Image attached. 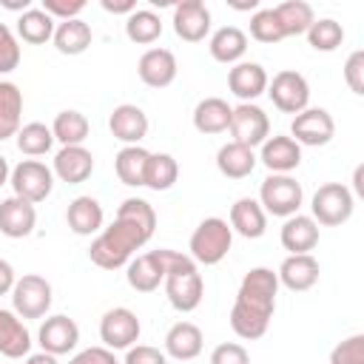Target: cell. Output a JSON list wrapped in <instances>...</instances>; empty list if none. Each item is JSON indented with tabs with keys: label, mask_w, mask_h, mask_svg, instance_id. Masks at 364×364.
Wrapping results in <instances>:
<instances>
[{
	"label": "cell",
	"mask_w": 364,
	"mask_h": 364,
	"mask_svg": "<svg viewBox=\"0 0 364 364\" xmlns=\"http://www.w3.org/2000/svg\"><path fill=\"white\" fill-rule=\"evenodd\" d=\"M154 228H156V210L151 208V202L139 196H128L117 208L114 222L94 236L88 247V259L102 270H119L134 259L139 247L148 245Z\"/></svg>",
	"instance_id": "6da1fadb"
},
{
	"label": "cell",
	"mask_w": 364,
	"mask_h": 364,
	"mask_svg": "<svg viewBox=\"0 0 364 364\" xmlns=\"http://www.w3.org/2000/svg\"><path fill=\"white\" fill-rule=\"evenodd\" d=\"M279 296V276L270 267H250L236 290V301L230 307V330L245 338L256 341L267 333Z\"/></svg>",
	"instance_id": "7a4b0ae2"
},
{
	"label": "cell",
	"mask_w": 364,
	"mask_h": 364,
	"mask_svg": "<svg viewBox=\"0 0 364 364\" xmlns=\"http://www.w3.org/2000/svg\"><path fill=\"white\" fill-rule=\"evenodd\" d=\"M162 284H165V296H168V301H171L173 310H179V313H193V310L202 304L205 282H202L199 264H196L188 253L173 250Z\"/></svg>",
	"instance_id": "3957f363"
},
{
	"label": "cell",
	"mask_w": 364,
	"mask_h": 364,
	"mask_svg": "<svg viewBox=\"0 0 364 364\" xmlns=\"http://www.w3.org/2000/svg\"><path fill=\"white\" fill-rule=\"evenodd\" d=\"M233 245V230L228 225V219H219V216H208L196 225V230L191 233V242H188V256L196 262V264H219L228 250Z\"/></svg>",
	"instance_id": "277c9868"
},
{
	"label": "cell",
	"mask_w": 364,
	"mask_h": 364,
	"mask_svg": "<svg viewBox=\"0 0 364 364\" xmlns=\"http://www.w3.org/2000/svg\"><path fill=\"white\" fill-rule=\"evenodd\" d=\"M353 210H355V196L344 182H324L310 199V216L321 228H338L350 222Z\"/></svg>",
	"instance_id": "5b68a950"
},
{
	"label": "cell",
	"mask_w": 364,
	"mask_h": 364,
	"mask_svg": "<svg viewBox=\"0 0 364 364\" xmlns=\"http://www.w3.org/2000/svg\"><path fill=\"white\" fill-rule=\"evenodd\" d=\"M304 202V191H301V182H296L290 173H270L264 176V182L259 185V205L264 213L270 216H293L299 213Z\"/></svg>",
	"instance_id": "8992f818"
},
{
	"label": "cell",
	"mask_w": 364,
	"mask_h": 364,
	"mask_svg": "<svg viewBox=\"0 0 364 364\" xmlns=\"http://www.w3.org/2000/svg\"><path fill=\"white\" fill-rule=\"evenodd\" d=\"M54 290L46 276L23 273L11 287V310L20 318H43L51 310Z\"/></svg>",
	"instance_id": "52a82bcc"
},
{
	"label": "cell",
	"mask_w": 364,
	"mask_h": 364,
	"mask_svg": "<svg viewBox=\"0 0 364 364\" xmlns=\"http://www.w3.org/2000/svg\"><path fill=\"white\" fill-rule=\"evenodd\" d=\"M9 185H11V196H20L31 205L43 202L51 196L54 191V173L46 162L40 159H23L11 168V176H9Z\"/></svg>",
	"instance_id": "ba28073f"
},
{
	"label": "cell",
	"mask_w": 364,
	"mask_h": 364,
	"mask_svg": "<svg viewBox=\"0 0 364 364\" xmlns=\"http://www.w3.org/2000/svg\"><path fill=\"white\" fill-rule=\"evenodd\" d=\"M270 102L282 111V114H299L304 108H310V82L304 80V74L293 71V68H284L279 74H273V80L267 82V91Z\"/></svg>",
	"instance_id": "9c48e42d"
},
{
	"label": "cell",
	"mask_w": 364,
	"mask_h": 364,
	"mask_svg": "<svg viewBox=\"0 0 364 364\" xmlns=\"http://www.w3.org/2000/svg\"><path fill=\"white\" fill-rule=\"evenodd\" d=\"M139 333H142V324H139L136 313L128 307H111L100 318V338H102V347H108V350L134 347L139 341Z\"/></svg>",
	"instance_id": "30bf717a"
},
{
	"label": "cell",
	"mask_w": 364,
	"mask_h": 364,
	"mask_svg": "<svg viewBox=\"0 0 364 364\" xmlns=\"http://www.w3.org/2000/svg\"><path fill=\"white\" fill-rule=\"evenodd\" d=\"M230 136L239 145L256 148L270 136V117L256 102H239L230 114Z\"/></svg>",
	"instance_id": "8fae6325"
},
{
	"label": "cell",
	"mask_w": 364,
	"mask_h": 364,
	"mask_svg": "<svg viewBox=\"0 0 364 364\" xmlns=\"http://www.w3.org/2000/svg\"><path fill=\"white\" fill-rule=\"evenodd\" d=\"M290 136L299 145L318 148V145H327L336 136V122H333V117H330L327 108H304V111H299L293 117Z\"/></svg>",
	"instance_id": "7c38bea8"
},
{
	"label": "cell",
	"mask_w": 364,
	"mask_h": 364,
	"mask_svg": "<svg viewBox=\"0 0 364 364\" xmlns=\"http://www.w3.org/2000/svg\"><path fill=\"white\" fill-rule=\"evenodd\" d=\"M37 344L43 353L51 355H68L77 350L80 344V327L74 318L57 313V316H46V321L37 330Z\"/></svg>",
	"instance_id": "4fadbf2b"
},
{
	"label": "cell",
	"mask_w": 364,
	"mask_h": 364,
	"mask_svg": "<svg viewBox=\"0 0 364 364\" xmlns=\"http://www.w3.org/2000/svg\"><path fill=\"white\" fill-rule=\"evenodd\" d=\"M173 34L185 43H202L210 34V9L202 0L173 3Z\"/></svg>",
	"instance_id": "5bb4252c"
},
{
	"label": "cell",
	"mask_w": 364,
	"mask_h": 364,
	"mask_svg": "<svg viewBox=\"0 0 364 364\" xmlns=\"http://www.w3.org/2000/svg\"><path fill=\"white\" fill-rule=\"evenodd\" d=\"M259 162L270 171V173H293L301 165V145L293 142V136L284 134H273L259 145Z\"/></svg>",
	"instance_id": "9a60e30c"
},
{
	"label": "cell",
	"mask_w": 364,
	"mask_h": 364,
	"mask_svg": "<svg viewBox=\"0 0 364 364\" xmlns=\"http://www.w3.org/2000/svg\"><path fill=\"white\" fill-rule=\"evenodd\" d=\"M51 173H54L60 182L80 185V182H85V179L94 173V154H91L85 145H65V148H60V151L54 154Z\"/></svg>",
	"instance_id": "2e32d148"
},
{
	"label": "cell",
	"mask_w": 364,
	"mask_h": 364,
	"mask_svg": "<svg viewBox=\"0 0 364 364\" xmlns=\"http://www.w3.org/2000/svg\"><path fill=\"white\" fill-rule=\"evenodd\" d=\"M318 273H321V267H318V259L313 253H290L276 270L279 287H287L293 293L310 290L318 282Z\"/></svg>",
	"instance_id": "e0dca14e"
},
{
	"label": "cell",
	"mask_w": 364,
	"mask_h": 364,
	"mask_svg": "<svg viewBox=\"0 0 364 364\" xmlns=\"http://www.w3.org/2000/svg\"><path fill=\"white\" fill-rule=\"evenodd\" d=\"M176 71H179V65H176L173 51L159 48V46L148 48L136 63V74L148 88H168L176 80Z\"/></svg>",
	"instance_id": "ac0fdd59"
},
{
	"label": "cell",
	"mask_w": 364,
	"mask_h": 364,
	"mask_svg": "<svg viewBox=\"0 0 364 364\" xmlns=\"http://www.w3.org/2000/svg\"><path fill=\"white\" fill-rule=\"evenodd\" d=\"M267 82H270V77L262 63L242 60V63L230 65V71H228V88L242 102H253L256 97H262L267 91Z\"/></svg>",
	"instance_id": "d6986e66"
},
{
	"label": "cell",
	"mask_w": 364,
	"mask_h": 364,
	"mask_svg": "<svg viewBox=\"0 0 364 364\" xmlns=\"http://www.w3.org/2000/svg\"><path fill=\"white\" fill-rule=\"evenodd\" d=\"M148 114L134 105V102H122L111 111L108 117V128L114 134V139H119L122 145H139L148 136Z\"/></svg>",
	"instance_id": "ffe728a7"
},
{
	"label": "cell",
	"mask_w": 364,
	"mask_h": 364,
	"mask_svg": "<svg viewBox=\"0 0 364 364\" xmlns=\"http://www.w3.org/2000/svg\"><path fill=\"white\" fill-rule=\"evenodd\" d=\"M37 228V208L20 196L0 202V233L9 239H26Z\"/></svg>",
	"instance_id": "44dd1931"
},
{
	"label": "cell",
	"mask_w": 364,
	"mask_h": 364,
	"mask_svg": "<svg viewBox=\"0 0 364 364\" xmlns=\"http://www.w3.org/2000/svg\"><path fill=\"white\" fill-rule=\"evenodd\" d=\"M125 270H128L125 279L136 293H154L165 282V264H162V253L159 250L139 253L136 259H131L125 264Z\"/></svg>",
	"instance_id": "7402d4cb"
},
{
	"label": "cell",
	"mask_w": 364,
	"mask_h": 364,
	"mask_svg": "<svg viewBox=\"0 0 364 364\" xmlns=\"http://www.w3.org/2000/svg\"><path fill=\"white\" fill-rule=\"evenodd\" d=\"M228 225H230L233 233H239V236H245V239H259V236H264V230H267V213L262 210L259 199L242 196V199H236V202L230 205V219H228Z\"/></svg>",
	"instance_id": "603a6c76"
},
{
	"label": "cell",
	"mask_w": 364,
	"mask_h": 364,
	"mask_svg": "<svg viewBox=\"0 0 364 364\" xmlns=\"http://www.w3.org/2000/svg\"><path fill=\"white\" fill-rule=\"evenodd\" d=\"M279 242L290 253H310L318 245V225L307 213H293L279 230Z\"/></svg>",
	"instance_id": "cb8c5ba5"
},
{
	"label": "cell",
	"mask_w": 364,
	"mask_h": 364,
	"mask_svg": "<svg viewBox=\"0 0 364 364\" xmlns=\"http://www.w3.org/2000/svg\"><path fill=\"white\" fill-rule=\"evenodd\" d=\"M202 330L193 324V321H176L168 333H165V355L168 358H176L179 364L185 361H193L199 353H202Z\"/></svg>",
	"instance_id": "d4e9b609"
},
{
	"label": "cell",
	"mask_w": 364,
	"mask_h": 364,
	"mask_svg": "<svg viewBox=\"0 0 364 364\" xmlns=\"http://www.w3.org/2000/svg\"><path fill=\"white\" fill-rule=\"evenodd\" d=\"M31 353V333L14 310L0 307V355L26 358Z\"/></svg>",
	"instance_id": "484cf974"
},
{
	"label": "cell",
	"mask_w": 364,
	"mask_h": 364,
	"mask_svg": "<svg viewBox=\"0 0 364 364\" xmlns=\"http://www.w3.org/2000/svg\"><path fill=\"white\" fill-rule=\"evenodd\" d=\"M65 222L77 236H97L105 225V213L94 196H77L65 210Z\"/></svg>",
	"instance_id": "4316f807"
},
{
	"label": "cell",
	"mask_w": 364,
	"mask_h": 364,
	"mask_svg": "<svg viewBox=\"0 0 364 364\" xmlns=\"http://www.w3.org/2000/svg\"><path fill=\"white\" fill-rule=\"evenodd\" d=\"M208 51H210V57L216 63L236 65V63H242V57L247 51V34L239 26H222V28H216L210 34Z\"/></svg>",
	"instance_id": "83f0119b"
},
{
	"label": "cell",
	"mask_w": 364,
	"mask_h": 364,
	"mask_svg": "<svg viewBox=\"0 0 364 364\" xmlns=\"http://www.w3.org/2000/svg\"><path fill=\"white\" fill-rule=\"evenodd\" d=\"M230 114H233V105H228V100L205 97L193 108V128L199 134H225L230 128Z\"/></svg>",
	"instance_id": "f1b7e54d"
},
{
	"label": "cell",
	"mask_w": 364,
	"mask_h": 364,
	"mask_svg": "<svg viewBox=\"0 0 364 364\" xmlns=\"http://www.w3.org/2000/svg\"><path fill=\"white\" fill-rule=\"evenodd\" d=\"M91 40H94V31H91V26H88L82 17L57 23V26H54V37H51L54 48H57L60 54H68V57H77V54L88 51Z\"/></svg>",
	"instance_id": "f546056e"
},
{
	"label": "cell",
	"mask_w": 364,
	"mask_h": 364,
	"mask_svg": "<svg viewBox=\"0 0 364 364\" xmlns=\"http://www.w3.org/2000/svg\"><path fill=\"white\" fill-rule=\"evenodd\" d=\"M256 154H253V148H247V145H239V142H225L219 151H216V168H219V173L222 176H228V179H245V176H250L253 173V168H256Z\"/></svg>",
	"instance_id": "4dcf8cb0"
},
{
	"label": "cell",
	"mask_w": 364,
	"mask_h": 364,
	"mask_svg": "<svg viewBox=\"0 0 364 364\" xmlns=\"http://www.w3.org/2000/svg\"><path fill=\"white\" fill-rule=\"evenodd\" d=\"M23 125V91L11 80H0V142L17 136Z\"/></svg>",
	"instance_id": "1f68e13d"
},
{
	"label": "cell",
	"mask_w": 364,
	"mask_h": 364,
	"mask_svg": "<svg viewBox=\"0 0 364 364\" xmlns=\"http://www.w3.org/2000/svg\"><path fill=\"white\" fill-rule=\"evenodd\" d=\"M148 156H151V151H145L142 145H125V148H119V154L114 156L117 179H119L122 185H128V188H139V185H145Z\"/></svg>",
	"instance_id": "d6a6232c"
},
{
	"label": "cell",
	"mask_w": 364,
	"mask_h": 364,
	"mask_svg": "<svg viewBox=\"0 0 364 364\" xmlns=\"http://www.w3.org/2000/svg\"><path fill=\"white\" fill-rule=\"evenodd\" d=\"M54 17H48L40 6H31L17 17V37L28 46H46L54 37Z\"/></svg>",
	"instance_id": "836d02e7"
},
{
	"label": "cell",
	"mask_w": 364,
	"mask_h": 364,
	"mask_svg": "<svg viewBox=\"0 0 364 364\" xmlns=\"http://www.w3.org/2000/svg\"><path fill=\"white\" fill-rule=\"evenodd\" d=\"M88 131H91V122L82 111H74V108H65L54 117L51 122V134H54V142H60L63 148L65 145H82L88 139Z\"/></svg>",
	"instance_id": "e575fe53"
},
{
	"label": "cell",
	"mask_w": 364,
	"mask_h": 364,
	"mask_svg": "<svg viewBox=\"0 0 364 364\" xmlns=\"http://www.w3.org/2000/svg\"><path fill=\"white\" fill-rule=\"evenodd\" d=\"M125 37L136 46H151L162 37V17L154 9H136L125 17Z\"/></svg>",
	"instance_id": "d590c367"
},
{
	"label": "cell",
	"mask_w": 364,
	"mask_h": 364,
	"mask_svg": "<svg viewBox=\"0 0 364 364\" xmlns=\"http://www.w3.org/2000/svg\"><path fill=\"white\" fill-rule=\"evenodd\" d=\"M279 23H282V31L284 37H299V34H307V28L313 26L316 14H313V6L304 3V0H284L279 6H273Z\"/></svg>",
	"instance_id": "8d00e7d4"
},
{
	"label": "cell",
	"mask_w": 364,
	"mask_h": 364,
	"mask_svg": "<svg viewBox=\"0 0 364 364\" xmlns=\"http://www.w3.org/2000/svg\"><path fill=\"white\" fill-rule=\"evenodd\" d=\"M179 179V162L171 154H151L145 168V188L151 191H171Z\"/></svg>",
	"instance_id": "74e56055"
},
{
	"label": "cell",
	"mask_w": 364,
	"mask_h": 364,
	"mask_svg": "<svg viewBox=\"0 0 364 364\" xmlns=\"http://www.w3.org/2000/svg\"><path fill=\"white\" fill-rule=\"evenodd\" d=\"M14 139H17L20 154H26V156H46L54 148V134H51V125H46V122L20 125Z\"/></svg>",
	"instance_id": "f35d334b"
},
{
	"label": "cell",
	"mask_w": 364,
	"mask_h": 364,
	"mask_svg": "<svg viewBox=\"0 0 364 364\" xmlns=\"http://www.w3.org/2000/svg\"><path fill=\"white\" fill-rule=\"evenodd\" d=\"M304 37H307L310 48H316V51H336L344 43V26L333 17H318V20H313V26L307 28Z\"/></svg>",
	"instance_id": "ab89813d"
},
{
	"label": "cell",
	"mask_w": 364,
	"mask_h": 364,
	"mask_svg": "<svg viewBox=\"0 0 364 364\" xmlns=\"http://www.w3.org/2000/svg\"><path fill=\"white\" fill-rule=\"evenodd\" d=\"M250 37L259 40V43H282L284 40V31H282V23L276 17L273 9H256L253 17H250Z\"/></svg>",
	"instance_id": "60d3db41"
},
{
	"label": "cell",
	"mask_w": 364,
	"mask_h": 364,
	"mask_svg": "<svg viewBox=\"0 0 364 364\" xmlns=\"http://www.w3.org/2000/svg\"><path fill=\"white\" fill-rule=\"evenodd\" d=\"M330 364H364V333H353L330 350Z\"/></svg>",
	"instance_id": "b9f144b4"
},
{
	"label": "cell",
	"mask_w": 364,
	"mask_h": 364,
	"mask_svg": "<svg viewBox=\"0 0 364 364\" xmlns=\"http://www.w3.org/2000/svg\"><path fill=\"white\" fill-rule=\"evenodd\" d=\"M20 57L23 51H20L17 34L6 23H0V74H11L20 65Z\"/></svg>",
	"instance_id": "7bdbcfd3"
},
{
	"label": "cell",
	"mask_w": 364,
	"mask_h": 364,
	"mask_svg": "<svg viewBox=\"0 0 364 364\" xmlns=\"http://www.w3.org/2000/svg\"><path fill=\"white\" fill-rule=\"evenodd\" d=\"M40 9H43L48 17H54L57 23H63V20L80 17L82 9H85V0H43Z\"/></svg>",
	"instance_id": "ee69618b"
},
{
	"label": "cell",
	"mask_w": 364,
	"mask_h": 364,
	"mask_svg": "<svg viewBox=\"0 0 364 364\" xmlns=\"http://www.w3.org/2000/svg\"><path fill=\"white\" fill-rule=\"evenodd\" d=\"M210 364H250V353L236 341H222L213 347Z\"/></svg>",
	"instance_id": "f6af8a7d"
},
{
	"label": "cell",
	"mask_w": 364,
	"mask_h": 364,
	"mask_svg": "<svg viewBox=\"0 0 364 364\" xmlns=\"http://www.w3.org/2000/svg\"><path fill=\"white\" fill-rule=\"evenodd\" d=\"M344 82L350 85L353 94H358V97L364 94V51L361 48L347 57V63H344Z\"/></svg>",
	"instance_id": "bcb514c9"
},
{
	"label": "cell",
	"mask_w": 364,
	"mask_h": 364,
	"mask_svg": "<svg viewBox=\"0 0 364 364\" xmlns=\"http://www.w3.org/2000/svg\"><path fill=\"white\" fill-rule=\"evenodd\" d=\"M122 364H168L165 350L151 347V344H134L125 350V361Z\"/></svg>",
	"instance_id": "7dc6e473"
},
{
	"label": "cell",
	"mask_w": 364,
	"mask_h": 364,
	"mask_svg": "<svg viewBox=\"0 0 364 364\" xmlns=\"http://www.w3.org/2000/svg\"><path fill=\"white\" fill-rule=\"evenodd\" d=\"M68 364H119V361H117L114 350H108V347H85L77 355H71Z\"/></svg>",
	"instance_id": "c3c4849f"
},
{
	"label": "cell",
	"mask_w": 364,
	"mask_h": 364,
	"mask_svg": "<svg viewBox=\"0 0 364 364\" xmlns=\"http://www.w3.org/2000/svg\"><path fill=\"white\" fill-rule=\"evenodd\" d=\"M14 282H17V273H14L11 262L0 259V296H9L11 287H14Z\"/></svg>",
	"instance_id": "681fc988"
},
{
	"label": "cell",
	"mask_w": 364,
	"mask_h": 364,
	"mask_svg": "<svg viewBox=\"0 0 364 364\" xmlns=\"http://www.w3.org/2000/svg\"><path fill=\"white\" fill-rule=\"evenodd\" d=\"M100 6L108 11V14H131V11H136V3L134 0H100Z\"/></svg>",
	"instance_id": "f907efd6"
},
{
	"label": "cell",
	"mask_w": 364,
	"mask_h": 364,
	"mask_svg": "<svg viewBox=\"0 0 364 364\" xmlns=\"http://www.w3.org/2000/svg\"><path fill=\"white\" fill-rule=\"evenodd\" d=\"M23 364H60L57 361V355H51V353H28L26 358H23Z\"/></svg>",
	"instance_id": "816d5d0a"
},
{
	"label": "cell",
	"mask_w": 364,
	"mask_h": 364,
	"mask_svg": "<svg viewBox=\"0 0 364 364\" xmlns=\"http://www.w3.org/2000/svg\"><path fill=\"white\" fill-rule=\"evenodd\" d=\"M353 196H364V165H358L355 171H353V191H350Z\"/></svg>",
	"instance_id": "f5cc1de1"
},
{
	"label": "cell",
	"mask_w": 364,
	"mask_h": 364,
	"mask_svg": "<svg viewBox=\"0 0 364 364\" xmlns=\"http://www.w3.org/2000/svg\"><path fill=\"white\" fill-rule=\"evenodd\" d=\"M9 176H11V168H9V159L0 154V188L9 185Z\"/></svg>",
	"instance_id": "db71d44e"
},
{
	"label": "cell",
	"mask_w": 364,
	"mask_h": 364,
	"mask_svg": "<svg viewBox=\"0 0 364 364\" xmlns=\"http://www.w3.org/2000/svg\"><path fill=\"white\" fill-rule=\"evenodd\" d=\"M185 364H188V361H185Z\"/></svg>",
	"instance_id": "11a10c76"
}]
</instances>
